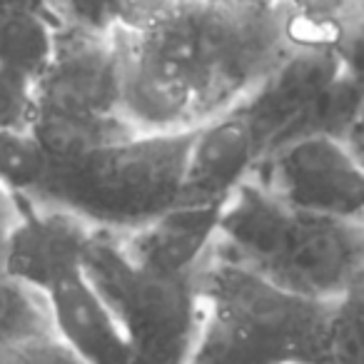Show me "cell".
Here are the masks:
<instances>
[{"mask_svg":"<svg viewBox=\"0 0 364 364\" xmlns=\"http://www.w3.org/2000/svg\"><path fill=\"white\" fill-rule=\"evenodd\" d=\"M117 115L145 135L188 132L205 122L198 90L182 65L142 31H112Z\"/></svg>","mask_w":364,"mask_h":364,"instance_id":"cell-6","label":"cell"},{"mask_svg":"<svg viewBox=\"0 0 364 364\" xmlns=\"http://www.w3.org/2000/svg\"><path fill=\"white\" fill-rule=\"evenodd\" d=\"M41 3H46V6L50 8V11L55 13V16L63 21V11H65V3H68V0H41Z\"/></svg>","mask_w":364,"mask_h":364,"instance_id":"cell-26","label":"cell"},{"mask_svg":"<svg viewBox=\"0 0 364 364\" xmlns=\"http://www.w3.org/2000/svg\"><path fill=\"white\" fill-rule=\"evenodd\" d=\"M223 205L182 198L150 225L117 237L127 257L147 272L198 274L218 240Z\"/></svg>","mask_w":364,"mask_h":364,"instance_id":"cell-11","label":"cell"},{"mask_svg":"<svg viewBox=\"0 0 364 364\" xmlns=\"http://www.w3.org/2000/svg\"><path fill=\"white\" fill-rule=\"evenodd\" d=\"M36 117V82L0 65V132L26 130Z\"/></svg>","mask_w":364,"mask_h":364,"instance_id":"cell-21","label":"cell"},{"mask_svg":"<svg viewBox=\"0 0 364 364\" xmlns=\"http://www.w3.org/2000/svg\"><path fill=\"white\" fill-rule=\"evenodd\" d=\"M297 220V210L282 203L259 177L250 175L225 200L215 245L237 262L269 274L282 259Z\"/></svg>","mask_w":364,"mask_h":364,"instance_id":"cell-12","label":"cell"},{"mask_svg":"<svg viewBox=\"0 0 364 364\" xmlns=\"http://www.w3.org/2000/svg\"><path fill=\"white\" fill-rule=\"evenodd\" d=\"M347 142H349V147L354 150V155H357L359 160L364 162V112L359 115L357 125L352 127V132H349Z\"/></svg>","mask_w":364,"mask_h":364,"instance_id":"cell-23","label":"cell"},{"mask_svg":"<svg viewBox=\"0 0 364 364\" xmlns=\"http://www.w3.org/2000/svg\"><path fill=\"white\" fill-rule=\"evenodd\" d=\"M16 220V200L3 195L0 198V225H8Z\"/></svg>","mask_w":364,"mask_h":364,"instance_id":"cell-24","label":"cell"},{"mask_svg":"<svg viewBox=\"0 0 364 364\" xmlns=\"http://www.w3.org/2000/svg\"><path fill=\"white\" fill-rule=\"evenodd\" d=\"M264 277L299 297L339 302L364 279V225L299 213L282 259Z\"/></svg>","mask_w":364,"mask_h":364,"instance_id":"cell-8","label":"cell"},{"mask_svg":"<svg viewBox=\"0 0 364 364\" xmlns=\"http://www.w3.org/2000/svg\"><path fill=\"white\" fill-rule=\"evenodd\" d=\"M235 3H242L250 8H262V11H274V3L277 0H235Z\"/></svg>","mask_w":364,"mask_h":364,"instance_id":"cell-25","label":"cell"},{"mask_svg":"<svg viewBox=\"0 0 364 364\" xmlns=\"http://www.w3.org/2000/svg\"><path fill=\"white\" fill-rule=\"evenodd\" d=\"M16 200V220L6 237V272L46 294L58 279L82 269L95 228L50 205Z\"/></svg>","mask_w":364,"mask_h":364,"instance_id":"cell-9","label":"cell"},{"mask_svg":"<svg viewBox=\"0 0 364 364\" xmlns=\"http://www.w3.org/2000/svg\"><path fill=\"white\" fill-rule=\"evenodd\" d=\"M0 3H3V0H0Z\"/></svg>","mask_w":364,"mask_h":364,"instance_id":"cell-28","label":"cell"},{"mask_svg":"<svg viewBox=\"0 0 364 364\" xmlns=\"http://www.w3.org/2000/svg\"><path fill=\"white\" fill-rule=\"evenodd\" d=\"M362 112H364L362 85L352 75H347L342 68V73L299 112L297 120L274 140V145L304 135H327V137L347 140Z\"/></svg>","mask_w":364,"mask_h":364,"instance_id":"cell-16","label":"cell"},{"mask_svg":"<svg viewBox=\"0 0 364 364\" xmlns=\"http://www.w3.org/2000/svg\"><path fill=\"white\" fill-rule=\"evenodd\" d=\"M0 364H82L58 337L0 342Z\"/></svg>","mask_w":364,"mask_h":364,"instance_id":"cell-22","label":"cell"},{"mask_svg":"<svg viewBox=\"0 0 364 364\" xmlns=\"http://www.w3.org/2000/svg\"><path fill=\"white\" fill-rule=\"evenodd\" d=\"M354 3L357 0H277L274 13L284 46L337 48L354 18Z\"/></svg>","mask_w":364,"mask_h":364,"instance_id":"cell-17","label":"cell"},{"mask_svg":"<svg viewBox=\"0 0 364 364\" xmlns=\"http://www.w3.org/2000/svg\"><path fill=\"white\" fill-rule=\"evenodd\" d=\"M63 21L41 0L0 3V65L38 82L55 55Z\"/></svg>","mask_w":364,"mask_h":364,"instance_id":"cell-15","label":"cell"},{"mask_svg":"<svg viewBox=\"0 0 364 364\" xmlns=\"http://www.w3.org/2000/svg\"><path fill=\"white\" fill-rule=\"evenodd\" d=\"M48 175L50 160L33 137L31 127L0 132V190L8 198L31 200L46 185Z\"/></svg>","mask_w":364,"mask_h":364,"instance_id":"cell-18","label":"cell"},{"mask_svg":"<svg viewBox=\"0 0 364 364\" xmlns=\"http://www.w3.org/2000/svg\"><path fill=\"white\" fill-rule=\"evenodd\" d=\"M190 140L193 130L117 137L73 165L50 167L31 200L77 215L102 232L130 235L182 200Z\"/></svg>","mask_w":364,"mask_h":364,"instance_id":"cell-2","label":"cell"},{"mask_svg":"<svg viewBox=\"0 0 364 364\" xmlns=\"http://www.w3.org/2000/svg\"><path fill=\"white\" fill-rule=\"evenodd\" d=\"M267 152L259 127L240 105L193 130L182 198L225 203L257 170Z\"/></svg>","mask_w":364,"mask_h":364,"instance_id":"cell-10","label":"cell"},{"mask_svg":"<svg viewBox=\"0 0 364 364\" xmlns=\"http://www.w3.org/2000/svg\"><path fill=\"white\" fill-rule=\"evenodd\" d=\"M55 337L46 294L0 269V342Z\"/></svg>","mask_w":364,"mask_h":364,"instance_id":"cell-20","label":"cell"},{"mask_svg":"<svg viewBox=\"0 0 364 364\" xmlns=\"http://www.w3.org/2000/svg\"><path fill=\"white\" fill-rule=\"evenodd\" d=\"M203 324L190 364H322L334 304L279 287L215 245L200 269Z\"/></svg>","mask_w":364,"mask_h":364,"instance_id":"cell-1","label":"cell"},{"mask_svg":"<svg viewBox=\"0 0 364 364\" xmlns=\"http://www.w3.org/2000/svg\"><path fill=\"white\" fill-rule=\"evenodd\" d=\"M177 0H68L63 23L90 31H140L167 13Z\"/></svg>","mask_w":364,"mask_h":364,"instance_id":"cell-19","label":"cell"},{"mask_svg":"<svg viewBox=\"0 0 364 364\" xmlns=\"http://www.w3.org/2000/svg\"><path fill=\"white\" fill-rule=\"evenodd\" d=\"M252 175L297 213L364 225V162L347 140L292 137L274 145Z\"/></svg>","mask_w":364,"mask_h":364,"instance_id":"cell-5","label":"cell"},{"mask_svg":"<svg viewBox=\"0 0 364 364\" xmlns=\"http://www.w3.org/2000/svg\"><path fill=\"white\" fill-rule=\"evenodd\" d=\"M36 110L80 117H120L112 33L63 23L55 55L36 82Z\"/></svg>","mask_w":364,"mask_h":364,"instance_id":"cell-7","label":"cell"},{"mask_svg":"<svg viewBox=\"0 0 364 364\" xmlns=\"http://www.w3.org/2000/svg\"><path fill=\"white\" fill-rule=\"evenodd\" d=\"M55 337L82 364H132L120 319L85 269L65 274L46 292Z\"/></svg>","mask_w":364,"mask_h":364,"instance_id":"cell-14","label":"cell"},{"mask_svg":"<svg viewBox=\"0 0 364 364\" xmlns=\"http://www.w3.org/2000/svg\"><path fill=\"white\" fill-rule=\"evenodd\" d=\"M339 73L342 60L337 48L302 46L284 50L262 82L240 102L259 127L267 150Z\"/></svg>","mask_w":364,"mask_h":364,"instance_id":"cell-13","label":"cell"},{"mask_svg":"<svg viewBox=\"0 0 364 364\" xmlns=\"http://www.w3.org/2000/svg\"><path fill=\"white\" fill-rule=\"evenodd\" d=\"M3 195H6V193H3V190H0V198H3Z\"/></svg>","mask_w":364,"mask_h":364,"instance_id":"cell-27","label":"cell"},{"mask_svg":"<svg viewBox=\"0 0 364 364\" xmlns=\"http://www.w3.org/2000/svg\"><path fill=\"white\" fill-rule=\"evenodd\" d=\"M82 269L120 319L132 364H190L203 324L200 272H147L102 230L92 232Z\"/></svg>","mask_w":364,"mask_h":364,"instance_id":"cell-4","label":"cell"},{"mask_svg":"<svg viewBox=\"0 0 364 364\" xmlns=\"http://www.w3.org/2000/svg\"><path fill=\"white\" fill-rule=\"evenodd\" d=\"M140 31L190 75L205 122L240 105L287 50L277 13L235 0H177Z\"/></svg>","mask_w":364,"mask_h":364,"instance_id":"cell-3","label":"cell"}]
</instances>
